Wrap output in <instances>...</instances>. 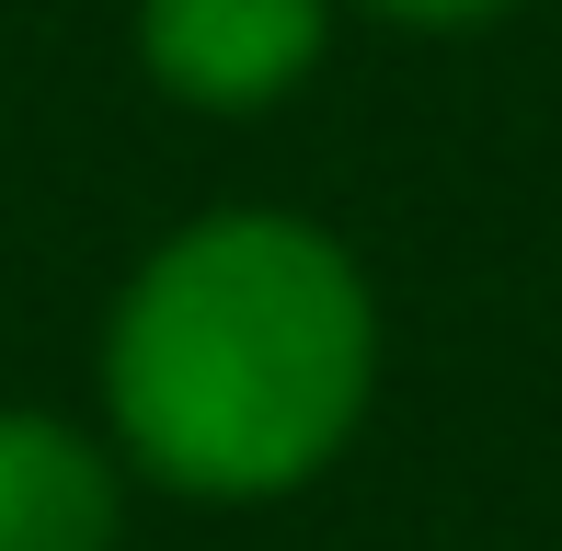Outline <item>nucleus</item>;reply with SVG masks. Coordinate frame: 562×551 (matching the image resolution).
Returning <instances> with one entry per match:
<instances>
[{"label": "nucleus", "mask_w": 562, "mask_h": 551, "mask_svg": "<svg viewBox=\"0 0 562 551\" xmlns=\"http://www.w3.org/2000/svg\"><path fill=\"white\" fill-rule=\"evenodd\" d=\"M334 0H138V58L195 115H265L322 69Z\"/></svg>", "instance_id": "nucleus-2"}, {"label": "nucleus", "mask_w": 562, "mask_h": 551, "mask_svg": "<svg viewBox=\"0 0 562 551\" xmlns=\"http://www.w3.org/2000/svg\"><path fill=\"white\" fill-rule=\"evenodd\" d=\"M0 551H115V460L81 425L0 403Z\"/></svg>", "instance_id": "nucleus-3"}, {"label": "nucleus", "mask_w": 562, "mask_h": 551, "mask_svg": "<svg viewBox=\"0 0 562 551\" xmlns=\"http://www.w3.org/2000/svg\"><path fill=\"white\" fill-rule=\"evenodd\" d=\"M379 391V299L311 218L229 207L172 230L104 322V403L149 483L172 494H288L334 471Z\"/></svg>", "instance_id": "nucleus-1"}, {"label": "nucleus", "mask_w": 562, "mask_h": 551, "mask_svg": "<svg viewBox=\"0 0 562 551\" xmlns=\"http://www.w3.org/2000/svg\"><path fill=\"white\" fill-rule=\"evenodd\" d=\"M356 12H379V23H425V35H448V23H494V12H517V0H356Z\"/></svg>", "instance_id": "nucleus-4"}]
</instances>
